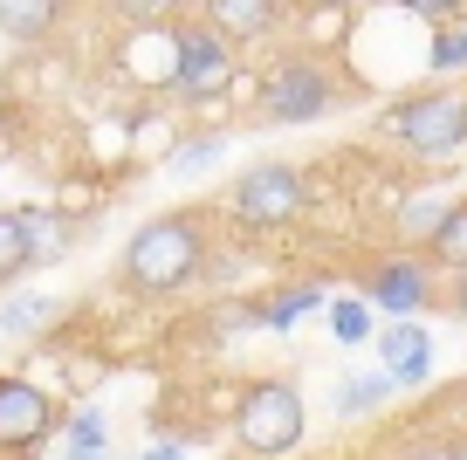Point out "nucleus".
Instances as JSON below:
<instances>
[{
    "label": "nucleus",
    "mask_w": 467,
    "mask_h": 460,
    "mask_svg": "<svg viewBox=\"0 0 467 460\" xmlns=\"http://www.w3.org/2000/svg\"><path fill=\"white\" fill-rule=\"evenodd\" d=\"M426 69H433V76L467 69V21H461V28H433V42H426Z\"/></svg>",
    "instance_id": "obj_16"
},
{
    "label": "nucleus",
    "mask_w": 467,
    "mask_h": 460,
    "mask_svg": "<svg viewBox=\"0 0 467 460\" xmlns=\"http://www.w3.org/2000/svg\"><path fill=\"white\" fill-rule=\"evenodd\" d=\"M241 83V62H234V42H220L206 21H179V97L213 103Z\"/></svg>",
    "instance_id": "obj_6"
},
{
    "label": "nucleus",
    "mask_w": 467,
    "mask_h": 460,
    "mask_svg": "<svg viewBox=\"0 0 467 460\" xmlns=\"http://www.w3.org/2000/svg\"><path fill=\"white\" fill-rule=\"evenodd\" d=\"M303 7H317V15H330V7H344V0H303Z\"/></svg>",
    "instance_id": "obj_28"
},
{
    "label": "nucleus",
    "mask_w": 467,
    "mask_h": 460,
    "mask_svg": "<svg viewBox=\"0 0 467 460\" xmlns=\"http://www.w3.org/2000/svg\"><path fill=\"white\" fill-rule=\"evenodd\" d=\"M337 103H344V89H337L330 62L323 56H275L262 76V89H254V110L268 117V124H317V117H330Z\"/></svg>",
    "instance_id": "obj_3"
},
{
    "label": "nucleus",
    "mask_w": 467,
    "mask_h": 460,
    "mask_svg": "<svg viewBox=\"0 0 467 460\" xmlns=\"http://www.w3.org/2000/svg\"><path fill=\"white\" fill-rule=\"evenodd\" d=\"M117 69L138 89H179V21L172 28H124Z\"/></svg>",
    "instance_id": "obj_9"
},
{
    "label": "nucleus",
    "mask_w": 467,
    "mask_h": 460,
    "mask_svg": "<svg viewBox=\"0 0 467 460\" xmlns=\"http://www.w3.org/2000/svg\"><path fill=\"white\" fill-rule=\"evenodd\" d=\"M206 241H213V206L151 214L145 227L124 241V255H117V282L131 288V296H179V288L200 275Z\"/></svg>",
    "instance_id": "obj_1"
},
{
    "label": "nucleus",
    "mask_w": 467,
    "mask_h": 460,
    "mask_svg": "<svg viewBox=\"0 0 467 460\" xmlns=\"http://www.w3.org/2000/svg\"><path fill=\"white\" fill-rule=\"evenodd\" d=\"M461 460H467V446H461Z\"/></svg>",
    "instance_id": "obj_30"
},
{
    "label": "nucleus",
    "mask_w": 467,
    "mask_h": 460,
    "mask_svg": "<svg viewBox=\"0 0 467 460\" xmlns=\"http://www.w3.org/2000/svg\"><path fill=\"white\" fill-rule=\"evenodd\" d=\"M385 131H392L406 152H420V159H453V152H467V89H412L406 103H392L385 110Z\"/></svg>",
    "instance_id": "obj_4"
},
{
    "label": "nucleus",
    "mask_w": 467,
    "mask_h": 460,
    "mask_svg": "<svg viewBox=\"0 0 467 460\" xmlns=\"http://www.w3.org/2000/svg\"><path fill=\"white\" fill-rule=\"evenodd\" d=\"M309 433V405L296 392V378H254L234 399V446L248 460H289Z\"/></svg>",
    "instance_id": "obj_2"
},
{
    "label": "nucleus",
    "mask_w": 467,
    "mask_h": 460,
    "mask_svg": "<svg viewBox=\"0 0 467 460\" xmlns=\"http://www.w3.org/2000/svg\"><path fill=\"white\" fill-rule=\"evenodd\" d=\"M447 193H412V200H406V214H399V234H406V241H412V255H420V241H426V234H433L440 227V220H447Z\"/></svg>",
    "instance_id": "obj_14"
},
{
    "label": "nucleus",
    "mask_w": 467,
    "mask_h": 460,
    "mask_svg": "<svg viewBox=\"0 0 467 460\" xmlns=\"http://www.w3.org/2000/svg\"><path fill=\"white\" fill-rule=\"evenodd\" d=\"M200 7H206L200 21L220 35V42H234V48H241V42H262V35L282 21V0H200Z\"/></svg>",
    "instance_id": "obj_10"
},
{
    "label": "nucleus",
    "mask_w": 467,
    "mask_h": 460,
    "mask_svg": "<svg viewBox=\"0 0 467 460\" xmlns=\"http://www.w3.org/2000/svg\"><path fill=\"white\" fill-rule=\"evenodd\" d=\"M412 460H461V454H447V446H420Z\"/></svg>",
    "instance_id": "obj_26"
},
{
    "label": "nucleus",
    "mask_w": 467,
    "mask_h": 460,
    "mask_svg": "<svg viewBox=\"0 0 467 460\" xmlns=\"http://www.w3.org/2000/svg\"><path fill=\"white\" fill-rule=\"evenodd\" d=\"M48 317H56V302L35 296V302H7V317H0V323H7V337H28V330H42Z\"/></svg>",
    "instance_id": "obj_22"
},
{
    "label": "nucleus",
    "mask_w": 467,
    "mask_h": 460,
    "mask_svg": "<svg viewBox=\"0 0 467 460\" xmlns=\"http://www.w3.org/2000/svg\"><path fill=\"white\" fill-rule=\"evenodd\" d=\"M21 268H35L28 227H21V214H0V282H15Z\"/></svg>",
    "instance_id": "obj_15"
},
{
    "label": "nucleus",
    "mask_w": 467,
    "mask_h": 460,
    "mask_svg": "<svg viewBox=\"0 0 467 460\" xmlns=\"http://www.w3.org/2000/svg\"><path fill=\"white\" fill-rule=\"evenodd\" d=\"M56 419H62V405L35 378H0V454L7 460H28L56 433Z\"/></svg>",
    "instance_id": "obj_7"
},
{
    "label": "nucleus",
    "mask_w": 467,
    "mask_h": 460,
    "mask_svg": "<svg viewBox=\"0 0 467 460\" xmlns=\"http://www.w3.org/2000/svg\"><path fill=\"white\" fill-rule=\"evenodd\" d=\"M117 21L124 28H172V15L186 7V0H110Z\"/></svg>",
    "instance_id": "obj_17"
},
{
    "label": "nucleus",
    "mask_w": 467,
    "mask_h": 460,
    "mask_svg": "<svg viewBox=\"0 0 467 460\" xmlns=\"http://www.w3.org/2000/svg\"><path fill=\"white\" fill-rule=\"evenodd\" d=\"M440 302H447V317H461V323H467V268L453 275V288H447V296H440Z\"/></svg>",
    "instance_id": "obj_25"
},
{
    "label": "nucleus",
    "mask_w": 467,
    "mask_h": 460,
    "mask_svg": "<svg viewBox=\"0 0 467 460\" xmlns=\"http://www.w3.org/2000/svg\"><path fill=\"white\" fill-rule=\"evenodd\" d=\"M303 172L296 165H282V159H268V165H254V172H241L234 179V220L241 227H289L296 214H303Z\"/></svg>",
    "instance_id": "obj_5"
},
{
    "label": "nucleus",
    "mask_w": 467,
    "mask_h": 460,
    "mask_svg": "<svg viewBox=\"0 0 467 460\" xmlns=\"http://www.w3.org/2000/svg\"><path fill=\"white\" fill-rule=\"evenodd\" d=\"M213 152H220V138H192V144H186V152H179L172 165H179V172H192V165H206V159H213Z\"/></svg>",
    "instance_id": "obj_24"
},
{
    "label": "nucleus",
    "mask_w": 467,
    "mask_h": 460,
    "mask_svg": "<svg viewBox=\"0 0 467 460\" xmlns=\"http://www.w3.org/2000/svg\"><path fill=\"white\" fill-rule=\"evenodd\" d=\"M69 460H103V454H69Z\"/></svg>",
    "instance_id": "obj_29"
},
{
    "label": "nucleus",
    "mask_w": 467,
    "mask_h": 460,
    "mask_svg": "<svg viewBox=\"0 0 467 460\" xmlns=\"http://www.w3.org/2000/svg\"><path fill=\"white\" fill-rule=\"evenodd\" d=\"M330 330L344 337V344H365V330H371V302L358 296V302H337L330 309Z\"/></svg>",
    "instance_id": "obj_21"
},
{
    "label": "nucleus",
    "mask_w": 467,
    "mask_h": 460,
    "mask_svg": "<svg viewBox=\"0 0 467 460\" xmlns=\"http://www.w3.org/2000/svg\"><path fill=\"white\" fill-rule=\"evenodd\" d=\"M385 399H392V378H385V371H371V378H350V385H344L337 413H371V405H385Z\"/></svg>",
    "instance_id": "obj_20"
},
{
    "label": "nucleus",
    "mask_w": 467,
    "mask_h": 460,
    "mask_svg": "<svg viewBox=\"0 0 467 460\" xmlns=\"http://www.w3.org/2000/svg\"><path fill=\"white\" fill-rule=\"evenodd\" d=\"M317 302H323V288H309V282H296V288H289V296H275V302H262V323H268V330H282V323H296V317H303V309H317Z\"/></svg>",
    "instance_id": "obj_19"
},
{
    "label": "nucleus",
    "mask_w": 467,
    "mask_h": 460,
    "mask_svg": "<svg viewBox=\"0 0 467 460\" xmlns=\"http://www.w3.org/2000/svg\"><path fill=\"white\" fill-rule=\"evenodd\" d=\"M69 454H103V419L97 413H76L69 419Z\"/></svg>",
    "instance_id": "obj_23"
},
{
    "label": "nucleus",
    "mask_w": 467,
    "mask_h": 460,
    "mask_svg": "<svg viewBox=\"0 0 467 460\" xmlns=\"http://www.w3.org/2000/svg\"><path fill=\"white\" fill-rule=\"evenodd\" d=\"M145 460H186V454H179V446H151Z\"/></svg>",
    "instance_id": "obj_27"
},
{
    "label": "nucleus",
    "mask_w": 467,
    "mask_h": 460,
    "mask_svg": "<svg viewBox=\"0 0 467 460\" xmlns=\"http://www.w3.org/2000/svg\"><path fill=\"white\" fill-rule=\"evenodd\" d=\"M62 15H69V0H0V35L7 42H42V35H56Z\"/></svg>",
    "instance_id": "obj_12"
},
{
    "label": "nucleus",
    "mask_w": 467,
    "mask_h": 460,
    "mask_svg": "<svg viewBox=\"0 0 467 460\" xmlns=\"http://www.w3.org/2000/svg\"><path fill=\"white\" fill-rule=\"evenodd\" d=\"M379 358H385V378H392V385H426V371H433V337H426L420 323H392V330L379 337Z\"/></svg>",
    "instance_id": "obj_11"
},
{
    "label": "nucleus",
    "mask_w": 467,
    "mask_h": 460,
    "mask_svg": "<svg viewBox=\"0 0 467 460\" xmlns=\"http://www.w3.org/2000/svg\"><path fill=\"white\" fill-rule=\"evenodd\" d=\"M420 261H426V268H453V275L467 268V193L447 206V220L420 241Z\"/></svg>",
    "instance_id": "obj_13"
},
{
    "label": "nucleus",
    "mask_w": 467,
    "mask_h": 460,
    "mask_svg": "<svg viewBox=\"0 0 467 460\" xmlns=\"http://www.w3.org/2000/svg\"><path fill=\"white\" fill-rule=\"evenodd\" d=\"M399 15H412V21H426V35L433 28H461L467 21V0H392Z\"/></svg>",
    "instance_id": "obj_18"
},
{
    "label": "nucleus",
    "mask_w": 467,
    "mask_h": 460,
    "mask_svg": "<svg viewBox=\"0 0 467 460\" xmlns=\"http://www.w3.org/2000/svg\"><path fill=\"white\" fill-rule=\"evenodd\" d=\"M426 296H433V268L420 255H379L365 268V302L385 309L392 323H412L426 309Z\"/></svg>",
    "instance_id": "obj_8"
}]
</instances>
